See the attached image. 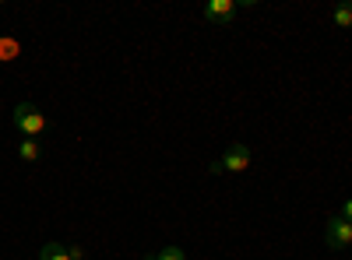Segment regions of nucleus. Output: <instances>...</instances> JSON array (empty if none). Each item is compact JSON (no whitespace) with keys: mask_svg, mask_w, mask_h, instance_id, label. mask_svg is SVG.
<instances>
[{"mask_svg":"<svg viewBox=\"0 0 352 260\" xmlns=\"http://www.w3.org/2000/svg\"><path fill=\"white\" fill-rule=\"evenodd\" d=\"M11 120H14V127H18L25 137H39V134L46 130V117H43V109H39V106H32V102H18V106H14V113H11Z\"/></svg>","mask_w":352,"mask_h":260,"instance_id":"1","label":"nucleus"},{"mask_svg":"<svg viewBox=\"0 0 352 260\" xmlns=\"http://www.w3.org/2000/svg\"><path fill=\"white\" fill-rule=\"evenodd\" d=\"M324 239H328L331 250H349V246H352V222H345L342 215L328 218V225H324Z\"/></svg>","mask_w":352,"mask_h":260,"instance_id":"2","label":"nucleus"},{"mask_svg":"<svg viewBox=\"0 0 352 260\" xmlns=\"http://www.w3.org/2000/svg\"><path fill=\"white\" fill-rule=\"evenodd\" d=\"M250 148H247V144H232V148L222 155V162H219V169L222 172H247L250 169Z\"/></svg>","mask_w":352,"mask_h":260,"instance_id":"3","label":"nucleus"},{"mask_svg":"<svg viewBox=\"0 0 352 260\" xmlns=\"http://www.w3.org/2000/svg\"><path fill=\"white\" fill-rule=\"evenodd\" d=\"M240 4H232V0H212L208 8H204V18L208 21H229L232 14H236Z\"/></svg>","mask_w":352,"mask_h":260,"instance_id":"4","label":"nucleus"},{"mask_svg":"<svg viewBox=\"0 0 352 260\" xmlns=\"http://www.w3.org/2000/svg\"><path fill=\"white\" fill-rule=\"evenodd\" d=\"M18 155H21L25 162H39V158H43L39 141H36V137H25V141H18Z\"/></svg>","mask_w":352,"mask_h":260,"instance_id":"5","label":"nucleus"},{"mask_svg":"<svg viewBox=\"0 0 352 260\" xmlns=\"http://www.w3.org/2000/svg\"><path fill=\"white\" fill-rule=\"evenodd\" d=\"M39 260H71V250H64L60 243H46L39 250Z\"/></svg>","mask_w":352,"mask_h":260,"instance_id":"6","label":"nucleus"},{"mask_svg":"<svg viewBox=\"0 0 352 260\" xmlns=\"http://www.w3.org/2000/svg\"><path fill=\"white\" fill-rule=\"evenodd\" d=\"M21 43L18 39H0V60H18Z\"/></svg>","mask_w":352,"mask_h":260,"instance_id":"7","label":"nucleus"},{"mask_svg":"<svg viewBox=\"0 0 352 260\" xmlns=\"http://www.w3.org/2000/svg\"><path fill=\"white\" fill-rule=\"evenodd\" d=\"M331 18H335V25H338V28H352V4H338Z\"/></svg>","mask_w":352,"mask_h":260,"instance_id":"8","label":"nucleus"},{"mask_svg":"<svg viewBox=\"0 0 352 260\" xmlns=\"http://www.w3.org/2000/svg\"><path fill=\"white\" fill-rule=\"evenodd\" d=\"M155 260H187V253H184L180 246H162V250L155 253Z\"/></svg>","mask_w":352,"mask_h":260,"instance_id":"9","label":"nucleus"},{"mask_svg":"<svg viewBox=\"0 0 352 260\" xmlns=\"http://www.w3.org/2000/svg\"><path fill=\"white\" fill-rule=\"evenodd\" d=\"M342 218H345V222H352V197L345 200V208H342Z\"/></svg>","mask_w":352,"mask_h":260,"instance_id":"10","label":"nucleus"},{"mask_svg":"<svg viewBox=\"0 0 352 260\" xmlns=\"http://www.w3.org/2000/svg\"><path fill=\"white\" fill-rule=\"evenodd\" d=\"M71 260H85V250L81 246H71Z\"/></svg>","mask_w":352,"mask_h":260,"instance_id":"11","label":"nucleus"}]
</instances>
